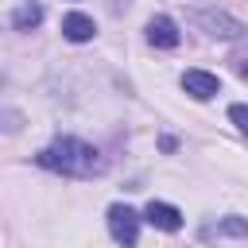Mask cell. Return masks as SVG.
Returning a JSON list of instances; mask_svg holds the SVG:
<instances>
[{
	"label": "cell",
	"instance_id": "1",
	"mask_svg": "<svg viewBox=\"0 0 248 248\" xmlns=\"http://www.w3.org/2000/svg\"><path fill=\"white\" fill-rule=\"evenodd\" d=\"M39 167L46 170H58V174H70V178H93V174H105V155L85 143V140H74V136H62L54 140L50 147L39 151Z\"/></svg>",
	"mask_w": 248,
	"mask_h": 248
},
{
	"label": "cell",
	"instance_id": "2",
	"mask_svg": "<svg viewBox=\"0 0 248 248\" xmlns=\"http://www.w3.org/2000/svg\"><path fill=\"white\" fill-rule=\"evenodd\" d=\"M194 23H198L205 35H213V39H240V35H244V23L232 19V16L221 12V8H198V12H194Z\"/></svg>",
	"mask_w": 248,
	"mask_h": 248
},
{
	"label": "cell",
	"instance_id": "3",
	"mask_svg": "<svg viewBox=\"0 0 248 248\" xmlns=\"http://www.w3.org/2000/svg\"><path fill=\"white\" fill-rule=\"evenodd\" d=\"M108 232H112L116 244L132 248V244L140 240V213H136L132 205H112V209H108Z\"/></svg>",
	"mask_w": 248,
	"mask_h": 248
},
{
	"label": "cell",
	"instance_id": "4",
	"mask_svg": "<svg viewBox=\"0 0 248 248\" xmlns=\"http://www.w3.org/2000/svg\"><path fill=\"white\" fill-rule=\"evenodd\" d=\"M147 43L159 46V50H170V46L182 43V31H178V23L170 16H151L147 19Z\"/></svg>",
	"mask_w": 248,
	"mask_h": 248
},
{
	"label": "cell",
	"instance_id": "5",
	"mask_svg": "<svg viewBox=\"0 0 248 248\" xmlns=\"http://www.w3.org/2000/svg\"><path fill=\"white\" fill-rule=\"evenodd\" d=\"M143 221L155 225V229H163V232H178V229H182V213H178V205H170V202H155V198L147 202Z\"/></svg>",
	"mask_w": 248,
	"mask_h": 248
},
{
	"label": "cell",
	"instance_id": "6",
	"mask_svg": "<svg viewBox=\"0 0 248 248\" xmlns=\"http://www.w3.org/2000/svg\"><path fill=\"white\" fill-rule=\"evenodd\" d=\"M182 89H186L194 101H209V97H217V93H221V81H217V74L186 70V74H182Z\"/></svg>",
	"mask_w": 248,
	"mask_h": 248
},
{
	"label": "cell",
	"instance_id": "7",
	"mask_svg": "<svg viewBox=\"0 0 248 248\" xmlns=\"http://www.w3.org/2000/svg\"><path fill=\"white\" fill-rule=\"evenodd\" d=\"M62 35H66L70 43H89V39L97 35V23H93L85 12H70V16H62Z\"/></svg>",
	"mask_w": 248,
	"mask_h": 248
},
{
	"label": "cell",
	"instance_id": "8",
	"mask_svg": "<svg viewBox=\"0 0 248 248\" xmlns=\"http://www.w3.org/2000/svg\"><path fill=\"white\" fill-rule=\"evenodd\" d=\"M39 23H43V8H39L35 0L12 12V27H16V31H31V27H39Z\"/></svg>",
	"mask_w": 248,
	"mask_h": 248
},
{
	"label": "cell",
	"instance_id": "9",
	"mask_svg": "<svg viewBox=\"0 0 248 248\" xmlns=\"http://www.w3.org/2000/svg\"><path fill=\"white\" fill-rule=\"evenodd\" d=\"M209 232H221V236H248V221H244V217H225V221H217Z\"/></svg>",
	"mask_w": 248,
	"mask_h": 248
},
{
	"label": "cell",
	"instance_id": "10",
	"mask_svg": "<svg viewBox=\"0 0 248 248\" xmlns=\"http://www.w3.org/2000/svg\"><path fill=\"white\" fill-rule=\"evenodd\" d=\"M229 116H232V124L248 136V105H232V108H229Z\"/></svg>",
	"mask_w": 248,
	"mask_h": 248
},
{
	"label": "cell",
	"instance_id": "11",
	"mask_svg": "<svg viewBox=\"0 0 248 248\" xmlns=\"http://www.w3.org/2000/svg\"><path fill=\"white\" fill-rule=\"evenodd\" d=\"M240 78H244V81H248V62H240Z\"/></svg>",
	"mask_w": 248,
	"mask_h": 248
}]
</instances>
